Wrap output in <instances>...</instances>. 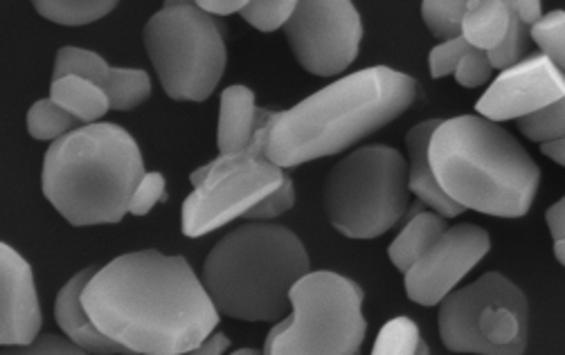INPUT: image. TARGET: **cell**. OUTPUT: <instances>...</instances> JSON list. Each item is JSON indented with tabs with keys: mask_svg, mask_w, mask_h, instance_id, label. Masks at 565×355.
I'll list each match as a JSON object with an SVG mask.
<instances>
[{
	"mask_svg": "<svg viewBox=\"0 0 565 355\" xmlns=\"http://www.w3.org/2000/svg\"><path fill=\"white\" fill-rule=\"evenodd\" d=\"M90 322L134 355H181L199 348L218 313L185 257L142 250L95 270L84 288Z\"/></svg>",
	"mask_w": 565,
	"mask_h": 355,
	"instance_id": "6da1fadb",
	"label": "cell"
},
{
	"mask_svg": "<svg viewBox=\"0 0 565 355\" xmlns=\"http://www.w3.org/2000/svg\"><path fill=\"white\" fill-rule=\"evenodd\" d=\"M413 77L374 66L324 86L291 110H279L264 158L279 169L352 149L404 115L415 101Z\"/></svg>",
	"mask_w": 565,
	"mask_h": 355,
	"instance_id": "7a4b0ae2",
	"label": "cell"
},
{
	"mask_svg": "<svg viewBox=\"0 0 565 355\" xmlns=\"http://www.w3.org/2000/svg\"><path fill=\"white\" fill-rule=\"evenodd\" d=\"M428 162L444 194L465 212L521 218L541 187V169L523 144L480 115L441 120L428 142Z\"/></svg>",
	"mask_w": 565,
	"mask_h": 355,
	"instance_id": "3957f363",
	"label": "cell"
},
{
	"mask_svg": "<svg viewBox=\"0 0 565 355\" xmlns=\"http://www.w3.org/2000/svg\"><path fill=\"white\" fill-rule=\"evenodd\" d=\"M145 175L138 142L122 127L95 122L50 144L41 185L50 205L77 227L120 223Z\"/></svg>",
	"mask_w": 565,
	"mask_h": 355,
	"instance_id": "277c9868",
	"label": "cell"
},
{
	"mask_svg": "<svg viewBox=\"0 0 565 355\" xmlns=\"http://www.w3.org/2000/svg\"><path fill=\"white\" fill-rule=\"evenodd\" d=\"M311 261L298 236L275 223H246L212 248L201 283L218 315L279 322L291 309V288Z\"/></svg>",
	"mask_w": 565,
	"mask_h": 355,
	"instance_id": "5b68a950",
	"label": "cell"
},
{
	"mask_svg": "<svg viewBox=\"0 0 565 355\" xmlns=\"http://www.w3.org/2000/svg\"><path fill=\"white\" fill-rule=\"evenodd\" d=\"M363 300V288L343 275H305L289 294L294 313L270 329L262 355H361Z\"/></svg>",
	"mask_w": 565,
	"mask_h": 355,
	"instance_id": "8992f818",
	"label": "cell"
},
{
	"mask_svg": "<svg viewBox=\"0 0 565 355\" xmlns=\"http://www.w3.org/2000/svg\"><path fill=\"white\" fill-rule=\"evenodd\" d=\"M408 209V164L392 147H361L329 171L324 212L348 239H376Z\"/></svg>",
	"mask_w": 565,
	"mask_h": 355,
	"instance_id": "52a82bcc",
	"label": "cell"
},
{
	"mask_svg": "<svg viewBox=\"0 0 565 355\" xmlns=\"http://www.w3.org/2000/svg\"><path fill=\"white\" fill-rule=\"evenodd\" d=\"M223 25L196 3H164L145 28V45L164 93L205 101L225 73Z\"/></svg>",
	"mask_w": 565,
	"mask_h": 355,
	"instance_id": "ba28073f",
	"label": "cell"
},
{
	"mask_svg": "<svg viewBox=\"0 0 565 355\" xmlns=\"http://www.w3.org/2000/svg\"><path fill=\"white\" fill-rule=\"evenodd\" d=\"M439 335L448 351L525 355L530 309L525 292L500 272L448 292L439 302Z\"/></svg>",
	"mask_w": 565,
	"mask_h": 355,
	"instance_id": "9c48e42d",
	"label": "cell"
},
{
	"mask_svg": "<svg viewBox=\"0 0 565 355\" xmlns=\"http://www.w3.org/2000/svg\"><path fill=\"white\" fill-rule=\"evenodd\" d=\"M285 178L279 166L250 153L214 158L190 175L194 192L183 203V234L196 239L244 218Z\"/></svg>",
	"mask_w": 565,
	"mask_h": 355,
	"instance_id": "30bf717a",
	"label": "cell"
},
{
	"mask_svg": "<svg viewBox=\"0 0 565 355\" xmlns=\"http://www.w3.org/2000/svg\"><path fill=\"white\" fill-rule=\"evenodd\" d=\"M285 34L307 73L333 77L348 71L359 56L363 23L350 0H300Z\"/></svg>",
	"mask_w": 565,
	"mask_h": 355,
	"instance_id": "8fae6325",
	"label": "cell"
},
{
	"mask_svg": "<svg viewBox=\"0 0 565 355\" xmlns=\"http://www.w3.org/2000/svg\"><path fill=\"white\" fill-rule=\"evenodd\" d=\"M487 229L462 223L446 229L439 241L406 272L408 298L422 306L439 304L448 292L489 255Z\"/></svg>",
	"mask_w": 565,
	"mask_h": 355,
	"instance_id": "7c38bea8",
	"label": "cell"
},
{
	"mask_svg": "<svg viewBox=\"0 0 565 355\" xmlns=\"http://www.w3.org/2000/svg\"><path fill=\"white\" fill-rule=\"evenodd\" d=\"M565 97V77L550 58L532 54L525 62L507 68L478 99L476 110L489 122L521 120Z\"/></svg>",
	"mask_w": 565,
	"mask_h": 355,
	"instance_id": "4fadbf2b",
	"label": "cell"
},
{
	"mask_svg": "<svg viewBox=\"0 0 565 355\" xmlns=\"http://www.w3.org/2000/svg\"><path fill=\"white\" fill-rule=\"evenodd\" d=\"M41 306L30 263L0 244V346L30 344L41 331Z\"/></svg>",
	"mask_w": 565,
	"mask_h": 355,
	"instance_id": "5bb4252c",
	"label": "cell"
},
{
	"mask_svg": "<svg viewBox=\"0 0 565 355\" xmlns=\"http://www.w3.org/2000/svg\"><path fill=\"white\" fill-rule=\"evenodd\" d=\"M71 75L95 84L108 97L113 110H134L151 95V79L145 71L113 68L97 52L66 45L56 52L52 79Z\"/></svg>",
	"mask_w": 565,
	"mask_h": 355,
	"instance_id": "9a60e30c",
	"label": "cell"
},
{
	"mask_svg": "<svg viewBox=\"0 0 565 355\" xmlns=\"http://www.w3.org/2000/svg\"><path fill=\"white\" fill-rule=\"evenodd\" d=\"M266 115L268 110L257 108L255 93L248 86L235 84L225 88L221 93L218 131H216L218 155H239V153L257 155L255 136L262 122L266 120Z\"/></svg>",
	"mask_w": 565,
	"mask_h": 355,
	"instance_id": "2e32d148",
	"label": "cell"
},
{
	"mask_svg": "<svg viewBox=\"0 0 565 355\" xmlns=\"http://www.w3.org/2000/svg\"><path fill=\"white\" fill-rule=\"evenodd\" d=\"M95 275V268H86L77 272L62 290L56 294V304H54V318L60 329L66 333V337L84 348L90 355H134L118 342H113L106 337L88 318L84 309V288Z\"/></svg>",
	"mask_w": 565,
	"mask_h": 355,
	"instance_id": "e0dca14e",
	"label": "cell"
},
{
	"mask_svg": "<svg viewBox=\"0 0 565 355\" xmlns=\"http://www.w3.org/2000/svg\"><path fill=\"white\" fill-rule=\"evenodd\" d=\"M441 120H428L417 127H413L406 136L408 147V192H413L422 203L430 205V209L441 218H456L465 209L450 201L439 183L435 181V173L428 162V142L439 127Z\"/></svg>",
	"mask_w": 565,
	"mask_h": 355,
	"instance_id": "ac0fdd59",
	"label": "cell"
},
{
	"mask_svg": "<svg viewBox=\"0 0 565 355\" xmlns=\"http://www.w3.org/2000/svg\"><path fill=\"white\" fill-rule=\"evenodd\" d=\"M413 212L415 214L411 216L408 225L390 246V261L404 275L439 241V236L446 232V220L435 212H424L422 205H417Z\"/></svg>",
	"mask_w": 565,
	"mask_h": 355,
	"instance_id": "d6986e66",
	"label": "cell"
},
{
	"mask_svg": "<svg viewBox=\"0 0 565 355\" xmlns=\"http://www.w3.org/2000/svg\"><path fill=\"white\" fill-rule=\"evenodd\" d=\"M510 21L512 10L504 0H471L462 19V39L473 50L489 52L502 41Z\"/></svg>",
	"mask_w": 565,
	"mask_h": 355,
	"instance_id": "ffe728a7",
	"label": "cell"
},
{
	"mask_svg": "<svg viewBox=\"0 0 565 355\" xmlns=\"http://www.w3.org/2000/svg\"><path fill=\"white\" fill-rule=\"evenodd\" d=\"M50 99L84 125H95L110 108L108 97L95 84L73 75L52 79Z\"/></svg>",
	"mask_w": 565,
	"mask_h": 355,
	"instance_id": "44dd1931",
	"label": "cell"
},
{
	"mask_svg": "<svg viewBox=\"0 0 565 355\" xmlns=\"http://www.w3.org/2000/svg\"><path fill=\"white\" fill-rule=\"evenodd\" d=\"M34 10L56 25L77 28L104 19L116 10V3L110 0H41L34 3Z\"/></svg>",
	"mask_w": 565,
	"mask_h": 355,
	"instance_id": "7402d4cb",
	"label": "cell"
},
{
	"mask_svg": "<svg viewBox=\"0 0 565 355\" xmlns=\"http://www.w3.org/2000/svg\"><path fill=\"white\" fill-rule=\"evenodd\" d=\"M77 120L73 115H68L62 106H56L50 97L39 99L32 104L28 110V131L34 140L41 142H56L71 131H75Z\"/></svg>",
	"mask_w": 565,
	"mask_h": 355,
	"instance_id": "603a6c76",
	"label": "cell"
},
{
	"mask_svg": "<svg viewBox=\"0 0 565 355\" xmlns=\"http://www.w3.org/2000/svg\"><path fill=\"white\" fill-rule=\"evenodd\" d=\"M467 12L465 0H426L422 17L435 39L454 41L462 36V19Z\"/></svg>",
	"mask_w": 565,
	"mask_h": 355,
	"instance_id": "cb8c5ba5",
	"label": "cell"
},
{
	"mask_svg": "<svg viewBox=\"0 0 565 355\" xmlns=\"http://www.w3.org/2000/svg\"><path fill=\"white\" fill-rule=\"evenodd\" d=\"M519 131L539 144L563 140L565 136V101H554L541 110H534L519 120Z\"/></svg>",
	"mask_w": 565,
	"mask_h": 355,
	"instance_id": "d4e9b609",
	"label": "cell"
},
{
	"mask_svg": "<svg viewBox=\"0 0 565 355\" xmlns=\"http://www.w3.org/2000/svg\"><path fill=\"white\" fill-rule=\"evenodd\" d=\"M419 340V326L411 318H394L381 329L372 355H413Z\"/></svg>",
	"mask_w": 565,
	"mask_h": 355,
	"instance_id": "484cf974",
	"label": "cell"
},
{
	"mask_svg": "<svg viewBox=\"0 0 565 355\" xmlns=\"http://www.w3.org/2000/svg\"><path fill=\"white\" fill-rule=\"evenodd\" d=\"M530 28H525L514 14H512V21H510V28H507V34L502 36V41L487 52V58H489V66L491 71H507L512 68L516 64L523 62V56L527 52V45H530Z\"/></svg>",
	"mask_w": 565,
	"mask_h": 355,
	"instance_id": "4316f807",
	"label": "cell"
},
{
	"mask_svg": "<svg viewBox=\"0 0 565 355\" xmlns=\"http://www.w3.org/2000/svg\"><path fill=\"white\" fill-rule=\"evenodd\" d=\"M530 39L541 47V54L561 71L565 64V12L545 14L530 28Z\"/></svg>",
	"mask_w": 565,
	"mask_h": 355,
	"instance_id": "83f0119b",
	"label": "cell"
},
{
	"mask_svg": "<svg viewBox=\"0 0 565 355\" xmlns=\"http://www.w3.org/2000/svg\"><path fill=\"white\" fill-rule=\"evenodd\" d=\"M296 10L294 0H248L244 10L239 12L246 23L255 30L268 34L279 28H285Z\"/></svg>",
	"mask_w": 565,
	"mask_h": 355,
	"instance_id": "f1b7e54d",
	"label": "cell"
},
{
	"mask_svg": "<svg viewBox=\"0 0 565 355\" xmlns=\"http://www.w3.org/2000/svg\"><path fill=\"white\" fill-rule=\"evenodd\" d=\"M0 355H90V353L73 344L68 337L43 333V335H36L30 344L6 346L0 351Z\"/></svg>",
	"mask_w": 565,
	"mask_h": 355,
	"instance_id": "f546056e",
	"label": "cell"
},
{
	"mask_svg": "<svg viewBox=\"0 0 565 355\" xmlns=\"http://www.w3.org/2000/svg\"><path fill=\"white\" fill-rule=\"evenodd\" d=\"M469 50H471V45L462 36L454 39V41H444L437 47H433L430 56H428L430 77L441 79V77L454 75Z\"/></svg>",
	"mask_w": 565,
	"mask_h": 355,
	"instance_id": "4dcf8cb0",
	"label": "cell"
},
{
	"mask_svg": "<svg viewBox=\"0 0 565 355\" xmlns=\"http://www.w3.org/2000/svg\"><path fill=\"white\" fill-rule=\"evenodd\" d=\"M294 205H296V187L291 178L287 175L285 183H281L273 194H268L264 201H259L244 218L250 223H264L289 212Z\"/></svg>",
	"mask_w": 565,
	"mask_h": 355,
	"instance_id": "1f68e13d",
	"label": "cell"
},
{
	"mask_svg": "<svg viewBox=\"0 0 565 355\" xmlns=\"http://www.w3.org/2000/svg\"><path fill=\"white\" fill-rule=\"evenodd\" d=\"M164 201V175L158 171L145 173L142 181L138 183L131 203H129V214L134 216H145L153 209L156 203Z\"/></svg>",
	"mask_w": 565,
	"mask_h": 355,
	"instance_id": "d6a6232c",
	"label": "cell"
},
{
	"mask_svg": "<svg viewBox=\"0 0 565 355\" xmlns=\"http://www.w3.org/2000/svg\"><path fill=\"white\" fill-rule=\"evenodd\" d=\"M491 66H489V58H487V52L482 50H469L465 54V58L460 62L458 71L454 73L458 84L465 86V88H478V86H484L489 79H491Z\"/></svg>",
	"mask_w": 565,
	"mask_h": 355,
	"instance_id": "836d02e7",
	"label": "cell"
},
{
	"mask_svg": "<svg viewBox=\"0 0 565 355\" xmlns=\"http://www.w3.org/2000/svg\"><path fill=\"white\" fill-rule=\"evenodd\" d=\"M510 10L525 28H532L543 19V6L539 0H516V3H510Z\"/></svg>",
	"mask_w": 565,
	"mask_h": 355,
	"instance_id": "e575fe53",
	"label": "cell"
},
{
	"mask_svg": "<svg viewBox=\"0 0 565 355\" xmlns=\"http://www.w3.org/2000/svg\"><path fill=\"white\" fill-rule=\"evenodd\" d=\"M210 17H231L244 10V0H199L196 3Z\"/></svg>",
	"mask_w": 565,
	"mask_h": 355,
	"instance_id": "d590c367",
	"label": "cell"
},
{
	"mask_svg": "<svg viewBox=\"0 0 565 355\" xmlns=\"http://www.w3.org/2000/svg\"><path fill=\"white\" fill-rule=\"evenodd\" d=\"M545 220H547V227H550V232H552L554 244H556V241H563V236H565V201L554 203V205L547 209Z\"/></svg>",
	"mask_w": 565,
	"mask_h": 355,
	"instance_id": "8d00e7d4",
	"label": "cell"
},
{
	"mask_svg": "<svg viewBox=\"0 0 565 355\" xmlns=\"http://www.w3.org/2000/svg\"><path fill=\"white\" fill-rule=\"evenodd\" d=\"M228 346H231L228 335H225V333H212L199 348L181 353V355H223Z\"/></svg>",
	"mask_w": 565,
	"mask_h": 355,
	"instance_id": "74e56055",
	"label": "cell"
},
{
	"mask_svg": "<svg viewBox=\"0 0 565 355\" xmlns=\"http://www.w3.org/2000/svg\"><path fill=\"white\" fill-rule=\"evenodd\" d=\"M541 151L556 164H565V140H552V142H545L541 144Z\"/></svg>",
	"mask_w": 565,
	"mask_h": 355,
	"instance_id": "f35d334b",
	"label": "cell"
},
{
	"mask_svg": "<svg viewBox=\"0 0 565 355\" xmlns=\"http://www.w3.org/2000/svg\"><path fill=\"white\" fill-rule=\"evenodd\" d=\"M554 257L558 263H565V241L554 244Z\"/></svg>",
	"mask_w": 565,
	"mask_h": 355,
	"instance_id": "ab89813d",
	"label": "cell"
},
{
	"mask_svg": "<svg viewBox=\"0 0 565 355\" xmlns=\"http://www.w3.org/2000/svg\"><path fill=\"white\" fill-rule=\"evenodd\" d=\"M413 355H430L428 344H426L424 340H419V342H417V348H415V353H413Z\"/></svg>",
	"mask_w": 565,
	"mask_h": 355,
	"instance_id": "60d3db41",
	"label": "cell"
},
{
	"mask_svg": "<svg viewBox=\"0 0 565 355\" xmlns=\"http://www.w3.org/2000/svg\"><path fill=\"white\" fill-rule=\"evenodd\" d=\"M233 355H262V351H255V348H239V351H235Z\"/></svg>",
	"mask_w": 565,
	"mask_h": 355,
	"instance_id": "b9f144b4",
	"label": "cell"
}]
</instances>
